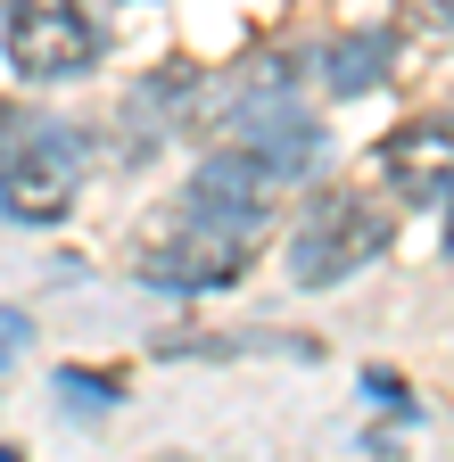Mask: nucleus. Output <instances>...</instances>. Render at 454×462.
<instances>
[{
  "mask_svg": "<svg viewBox=\"0 0 454 462\" xmlns=\"http://www.w3.org/2000/svg\"><path fill=\"white\" fill-rule=\"evenodd\" d=\"M83 190V141L50 107L0 99V215L9 223H59Z\"/></svg>",
  "mask_w": 454,
  "mask_h": 462,
  "instance_id": "obj_1",
  "label": "nucleus"
},
{
  "mask_svg": "<svg viewBox=\"0 0 454 462\" xmlns=\"http://www.w3.org/2000/svg\"><path fill=\"white\" fill-rule=\"evenodd\" d=\"M264 231L232 223V215H215V207H174L149 240H141V281L149 289H182V298H199V289H232L248 273Z\"/></svg>",
  "mask_w": 454,
  "mask_h": 462,
  "instance_id": "obj_2",
  "label": "nucleus"
},
{
  "mask_svg": "<svg viewBox=\"0 0 454 462\" xmlns=\"http://www.w3.org/2000/svg\"><path fill=\"white\" fill-rule=\"evenodd\" d=\"M388 240H396V223H388V207H372V190H322L298 223V240H290V281L298 289H338L364 264H380Z\"/></svg>",
  "mask_w": 454,
  "mask_h": 462,
  "instance_id": "obj_3",
  "label": "nucleus"
},
{
  "mask_svg": "<svg viewBox=\"0 0 454 462\" xmlns=\"http://www.w3.org/2000/svg\"><path fill=\"white\" fill-rule=\"evenodd\" d=\"M0 42H9V67L25 83H83L99 67V25L83 0H9L0 17Z\"/></svg>",
  "mask_w": 454,
  "mask_h": 462,
  "instance_id": "obj_4",
  "label": "nucleus"
},
{
  "mask_svg": "<svg viewBox=\"0 0 454 462\" xmlns=\"http://www.w3.org/2000/svg\"><path fill=\"white\" fill-rule=\"evenodd\" d=\"M281 173L248 149V141H223L215 157H199V173H190V207H215V215H232V223H248V231H264L273 223V207H281Z\"/></svg>",
  "mask_w": 454,
  "mask_h": 462,
  "instance_id": "obj_5",
  "label": "nucleus"
},
{
  "mask_svg": "<svg viewBox=\"0 0 454 462\" xmlns=\"http://www.w3.org/2000/svg\"><path fill=\"white\" fill-rule=\"evenodd\" d=\"M380 165H388V182L405 199H446L454 190V116H413V125H396Z\"/></svg>",
  "mask_w": 454,
  "mask_h": 462,
  "instance_id": "obj_6",
  "label": "nucleus"
},
{
  "mask_svg": "<svg viewBox=\"0 0 454 462\" xmlns=\"http://www.w3.org/2000/svg\"><path fill=\"white\" fill-rule=\"evenodd\" d=\"M380 75H388V33H356V42H338V50H330V67H322L330 91H372Z\"/></svg>",
  "mask_w": 454,
  "mask_h": 462,
  "instance_id": "obj_7",
  "label": "nucleus"
},
{
  "mask_svg": "<svg viewBox=\"0 0 454 462\" xmlns=\"http://www.w3.org/2000/svg\"><path fill=\"white\" fill-rule=\"evenodd\" d=\"M422 9H438V17H446V25H454V0H422Z\"/></svg>",
  "mask_w": 454,
  "mask_h": 462,
  "instance_id": "obj_8",
  "label": "nucleus"
},
{
  "mask_svg": "<svg viewBox=\"0 0 454 462\" xmlns=\"http://www.w3.org/2000/svg\"><path fill=\"white\" fill-rule=\"evenodd\" d=\"M446 256H454V215H446Z\"/></svg>",
  "mask_w": 454,
  "mask_h": 462,
  "instance_id": "obj_9",
  "label": "nucleus"
}]
</instances>
